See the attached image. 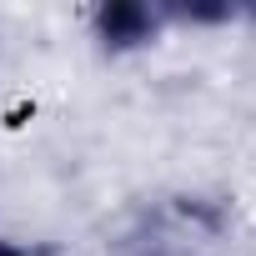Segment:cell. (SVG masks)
Instances as JSON below:
<instances>
[{"instance_id": "2", "label": "cell", "mask_w": 256, "mask_h": 256, "mask_svg": "<svg viewBox=\"0 0 256 256\" xmlns=\"http://www.w3.org/2000/svg\"><path fill=\"white\" fill-rule=\"evenodd\" d=\"M0 256H46V251H36V246H26V241H10V236H0Z\"/></svg>"}, {"instance_id": "1", "label": "cell", "mask_w": 256, "mask_h": 256, "mask_svg": "<svg viewBox=\"0 0 256 256\" xmlns=\"http://www.w3.org/2000/svg\"><path fill=\"white\" fill-rule=\"evenodd\" d=\"M156 26H161V16H156V10H146V6H110V10H100V16H96V36H100L110 50H126V46L151 40V36H156Z\"/></svg>"}]
</instances>
